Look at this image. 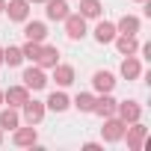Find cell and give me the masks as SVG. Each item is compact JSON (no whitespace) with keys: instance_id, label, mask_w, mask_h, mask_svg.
Wrapping results in <instances>:
<instances>
[{"instance_id":"2","label":"cell","mask_w":151,"mask_h":151,"mask_svg":"<svg viewBox=\"0 0 151 151\" xmlns=\"http://www.w3.org/2000/svg\"><path fill=\"white\" fill-rule=\"evenodd\" d=\"M24 86H27V89H45V86H47L45 71H42V68H27V71H24Z\"/></svg>"},{"instance_id":"10","label":"cell","mask_w":151,"mask_h":151,"mask_svg":"<svg viewBox=\"0 0 151 151\" xmlns=\"http://www.w3.org/2000/svg\"><path fill=\"white\" fill-rule=\"evenodd\" d=\"M53 80H56L59 86H68V83L74 80V68H71V65H59V62H56V65H53Z\"/></svg>"},{"instance_id":"27","label":"cell","mask_w":151,"mask_h":151,"mask_svg":"<svg viewBox=\"0 0 151 151\" xmlns=\"http://www.w3.org/2000/svg\"><path fill=\"white\" fill-rule=\"evenodd\" d=\"M27 3H42V0H27Z\"/></svg>"},{"instance_id":"21","label":"cell","mask_w":151,"mask_h":151,"mask_svg":"<svg viewBox=\"0 0 151 151\" xmlns=\"http://www.w3.org/2000/svg\"><path fill=\"white\" fill-rule=\"evenodd\" d=\"M47 107H50V110H53V113H62V110H65V107H68V98H65V95H62V92H53V95H50V98H47Z\"/></svg>"},{"instance_id":"31","label":"cell","mask_w":151,"mask_h":151,"mask_svg":"<svg viewBox=\"0 0 151 151\" xmlns=\"http://www.w3.org/2000/svg\"><path fill=\"white\" fill-rule=\"evenodd\" d=\"M0 139H3V136H0Z\"/></svg>"},{"instance_id":"30","label":"cell","mask_w":151,"mask_h":151,"mask_svg":"<svg viewBox=\"0 0 151 151\" xmlns=\"http://www.w3.org/2000/svg\"><path fill=\"white\" fill-rule=\"evenodd\" d=\"M139 3H145V0H139Z\"/></svg>"},{"instance_id":"11","label":"cell","mask_w":151,"mask_h":151,"mask_svg":"<svg viewBox=\"0 0 151 151\" xmlns=\"http://www.w3.org/2000/svg\"><path fill=\"white\" fill-rule=\"evenodd\" d=\"M30 12V3L27 0H9V18L12 21H24Z\"/></svg>"},{"instance_id":"12","label":"cell","mask_w":151,"mask_h":151,"mask_svg":"<svg viewBox=\"0 0 151 151\" xmlns=\"http://www.w3.org/2000/svg\"><path fill=\"white\" fill-rule=\"evenodd\" d=\"M92 113H98V116H107V119H110V116L116 113V101H113V98H110V95L104 92V98H101V101H95Z\"/></svg>"},{"instance_id":"22","label":"cell","mask_w":151,"mask_h":151,"mask_svg":"<svg viewBox=\"0 0 151 151\" xmlns=\"http://www.w3.org/2000/svg\"><path fill=\"white\" fill-rule=\"evenodd\" d=\"M0 127H6V130L18 127V113L15 110H3V113H0Z\"/></svg>"},{"instance_id":"20","label":"cell","mask_w":151,"mask_h":151,"mask_svg":"<svg viewBox=\"0 0 151 151\" xmlns=\"http://www.w3.org/2000/svg\"><path fill=\"white\" fill-rule=\"evenodd\" d=\"M122 74H124L127 80H133V77H139V62H136L133 56H127V59L122 62Z\"/></svg>"},{"instance_id":"13","label":"cell","mask_w":151,"mask_h":151,"mask_svg":"<svg viewBox=\"0 0 151 151\" xmlns=\"http://www.w3.org/2000/svg\"><path fill=\"white\" fill-rule=\"evenodd\" d=\"M119 116H122V122H136V119H139V104H136V101L119 104Z\"/></svg>"},{"instance_id":"14","label":"cell","mask_w":151,"mask_h":151,"mask_svg":"<svg viewBox=\"0 0 151 151\" xmlns=\"http://www.w3.org/2000/svg\"><path fill=\"white\" fill-rule=\"evenodd\" d=\"M3 98H6L12 107H24V101H27V86H12Z\"/></svg>"},{"instance_id":"17","label":"cell","mask_w":151,"mask_h":151,"mask_svg":"<svg viewBox=\"0 0 151 151\" xmlns=\"http://www.w3.org/2000/svg\"><path fill=\"white\" fill-rule=\"evenodd\" d=\"M142 139H145V127H142V124L127 127V142H130V148H139V145H142Z\"/></svg>"},{"instance_id":"7","label":"cell","mask_w":151,"mask_h":151,"mask_svg":"<svg viewBox=\"0 0 151 151\" xmlns=\"http://www.w3.org/2000/svg\"><path fill=\"white\" fill-rule=\"evenodd\" d=\"M92 83H95L98 92H113V86H116V80H113V74H110V71H95Z\"/></svg>"},{"instance_id":"19","label":"cell","mask_w":151,"mask_h":151,"mask_svg":"<svg viewBox=\"0 0 151 151\" xmlns=\"http://www.w3.org/2000/svg\"><path fill=\"white\" fill-rule=\"evenodd\" d=\"M116 45H119V50H122V53H124V56H133V53H136V47H139V45H136V39H133V36H122V39H119V42H116Z\"/></svg>"},{"instance_id":"29","label":"cell","mask_w":151,"mask_h":151,"mask_svg":"<svg viewBox=\"0 0 151 151\" xmlns=\"http://www.w3.org/2000/svg\"><path fill=\"white\" fill-rule=\"evenodd\" d=\"M0 104H3V92H0Z\"/></svg>"},{"instance_id":"9","label":"cell","mask_w":151,"mask_h":151,"mask_svg":"<svg viewBox=\"0 0 151 151\" xmlns=\"http://www.w3.org/2000/svg\"><path fill=\"white\" fill-rule=\"evenodd\" d=\"M95 39H98L101 45L113 42V39H116V24H110V21H101V24L95 27Z\"/></svg>"},{"instance_id":"18","label":"cell","mask_w":151,"mask_h":151,"mask_svg":"<svg viewBox=\"0 0 151 151\" xmlns=\"http://www.w3.org/2000/svg\"><path fill=\"white\" fill-rule=\"evenodd\" d=\"M36 142V127H21L15 130V145H33Z\"/></svg>"},{"instance_id":"16","label":"cell","mask_w":151,"mask_h":151,"mask_svg":"<svg viewBox=\"0 0 151 151\" xmlns=\"http://www.w3.org/2000/svg\"><path fill=\"white\" fill-rule=\"evenodd\" d=\"M119 30H122L124 36H133V33H139V18H133V15H124V18L119 21Z\"/></svg>"},{"instance_id":"3","label":"cell","mask_w":151,"mask_h":151,"mask_svg":"<svg viewBox=\"0 0 151 151\" xmlns=\"http://www.w3.org/2000/svg\"><path fill=\"white\" fill-rule=\"evenodd\" d=\"M45 3H47V18L50 21H65V15H68L65 0H45Z\"/></svg>"},{"instance_id":"23","label":"cell","mask_w":151,"mask_h":151,"mask_svg":"<svg viewBox=\"0 0 151 151\" xmlns=\"http://www.w3.org/2000/svg\"><path fill=\"white\" fill-rule=\"evenodd\" d=\"M21 59H24L21 47H6V50H3V62H9V65H18Z\"/></svg>"},{"instance_id":"8","label":"cell","mask_w":151,"mask_h":151,"mask_svg":"<svg viewBox=\"0 0 151 151\" xmlns=\"http://www.w3.org/2000/svg\"><path fill=\"white\" fill-rule=\"evenodd\" d=\"M24 36H27V42H42V39L47 36V30H45L42 21H30V24L24 27Z\"/></svg>"},{"instance_id":"15","label":"cell","mask_w":151,"mask_h":151,"mask_svg":"<svg viewBox=\"0 0 151 151\" xmlns=\"http://www.w3.org/2000/svg\"><path fill=\"white\" fill-rule=\"evenodd\" d=\"M80 15L83 18H98L101 15V3L98 0H80Z\"/></svg>"},{"instance_id":"26","label":"cell","mask_w":151,"mask_h":151,"mask_svg":"<svg viewBox=\"0 0 151 151\" xmlns=\"http://www.w3.org/2000/svg\"><path fill=\"white\" fill-rule=\"evenodd\" d=\"M3 9H6V3H3V0H0V12H3Z\"/></svg>"},{"instance_id":"6","label":"cell","mask_w":151,"mask_h":151,"mask_svg":"<svg viewBox=\"0 0 151 151\" xmlns=\"http://www.w3.org/2000/svg\"><path fill=\"white\" fill-rule=\"evenodd\" d=\"M104 139H110V142H116V139H122V133H124V122H119V119H110L104 127Z\"/></svg>"},{"instance_id":"1","label":"cell","mask_w":151,"mask_h":151,"mask_svg":"<svg viewBox=\"0 0 151 151\" xmlns=\"http://www.w3.org/2000/svg\"><path fill=\"white\" fill-rule=\"evenodd\" d=\"M65 30H68L71 39H83V36H86V18L68 12V15H65Z\"/></svg>"},{"instance_id":"28","label":"cell","mask_w":151,"mask_h":151,"mask_svg":"<svg viewBox=\"0 0 151 151\" xmlns=\"http://www.w3.org/2000/svg\"><path fill=\"white\" fill-rule=\"evenodd\" d=\"M0 62H3V50H0Z\"/></svg>"},{"instance_id":"5","label":"cell","mask_w":151,"mask_h":151,"mask_svg":"<svg viewBox=\"0 0 151 151\" xmlns=\"http://www.w3.org/2000/svg\"><path fill=\"white\" fill-rule=\"evenodd\" d=\"M36 62H39L42 68H53V65L59 62V50H56V47H42L39 56H36Z\"/></svg>"},{"instance_id":"24","label":"cell","mask_w":151,"mask_h":151,"mask_svg":"<svg viewBox=\"0 0 151 151\" xmlns=\"http://www.w3.org/2000/svg\"><path fill=\"white\" fill-rule=\"evenodd\" d=\"M74 104H77V110H80V113H92L95 98H92V95H77V101H74Z\"/></svg>"},{"instance_id":"25","label":"cell","mask_w":151,"mask_h":151,"mask_svg":"<svg viewBox=\"0 0 151 151\" xmlns=\"http://www.w3.org/2000/svg\"><path fill=\"white\" fill-rule=\"evenodd\" d=\"M39 50H42V47H39V42H27V45L21 47L24 59H36V56H39Z\"/></svg>"},{"instance_id":"4","label":"cell","mask_w":151,"mask_h":151,"mask_svg":"<svg viewBox=\"0 0 151 151\" xmlns=\"http://www.w3.org/2000/svg\"><path fill=\"white\" fill-rule=\"evenodd\" d=\"M24 116H27L30 124H39L42 116H45V107H42L39 101H30V98H27V101H24Z\"/></svg>"}]
</instances>
